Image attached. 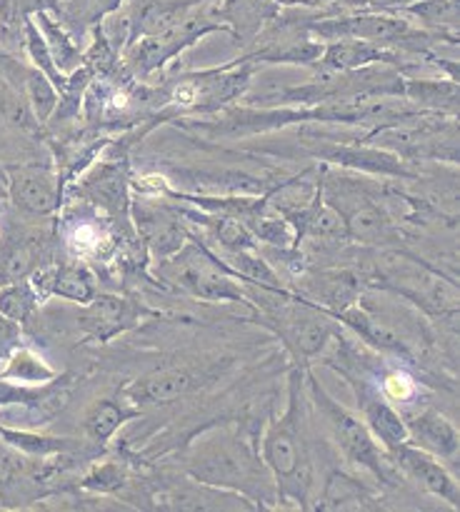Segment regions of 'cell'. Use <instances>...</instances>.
Instances as JSON below:
<instances>
[{"label": "cell", "mask_w": 460, "mask_h": 512, "mask_svg": "<svg viewBox=\"0 0 460 512\" xmlns=\"http://www.w3.org/2000/svg\"><path fill=\"white\" fill-rule=\"evenodd\" d=\"M305 368H290L288 403L283 415L265 425L258 438V453L268 473L273 475L278 500H293L300 508H308L313 490V463L308 455V395H305Z\"/></svg>", "instance_id": "obj_1"}, {"label": "cell", "mask_w": 460, "mask_h": 512, "mask_svg": "<svg viewBox=\"0 0 460 512\" xmlns=\"http://www.w3.org/2000/svg\"><path fill=\"white\" fill-rule=\"evenodd\" d=\"M183 468L188 478L245 495L260 510L278 500L273 475L260 460L258 440L240 430H213L195 440L185 453Z\"/></svg>", "instance_id": "obj_2"}, {"label": "cell", "mask_w": 460, "mask_h": 512, "mask_svg": "<svg viewBox=\"0 0 460 512\" xmlns=\"http://www.w3.org/2000/svg\"><path fill=\"white\" fill-rule=\"evenodd\" d=\"M303 380L308 403L313 405L315 413L323 418L325 428L330 430V438H333L340 455H343L353 468H360L365 470V473L373 475L380 485H395V473H400V470L395 468L393 458L385 453L383 445L373 438V433L368 430L365 420L360 418L358 413L345 408L343 403H338V400L323 388V383L315 378V373L310 368H305Z\"/></svg>", "instance_id": "obj_3"}, {"label": "cell", "mask_w": 460, "mask_h": 512, "mask_svg": "<svg viewBox=\"0 0 460 512\" xmlns=\"http://www.w3.org/2000/svg\"><path fill=\"white\" fill-rule=\"evenodd\" d=\"M258 65L243 55L238 60L220 65V68L198 70V73H185L178 80H173L168 98H165L163 110L155 115V123L165 118H175V115H208L220 113V110L230 108L238 100H243L250 90V80H253Z\"/></svg>", "instance_id": "obj_4"}, {"label": "cell", "mask_w": 460, "mask_h": 512, "mask_svg": "<svg viewBox=\"0 0 460 512\" xmlns=\"http://www.w3.org/2000/svg\"><path fill=\"white\" fill-rule=\"evenodd\" d=\"M158 275L163 283H170L205 303L253 305L245 293V283L233 273V268L193 235H188L173 258L158 263Z\"/></svg>", "instance_id": "obj_5"}, {"label": "cell", "mask_w": 460, "mask_h": 512, "mask_svg": "<svg viewBox=\"0 0 460 512\" xmlns=\"http://www.w3.org/2000/svg\"><path fill=\"white\" fill-rule=\"evenodd\" d=\"M278 300V305L265 308L263 325L278 335L295 368H310V363L340 338V323L293 290Z\"/></svg>", "instance_id": "obj_6"}, {"label": "cell", "mask_w": 460, "mask_h": 512, "mask_svg": "<svg viewBox=\"0 0 460 512\" xmlns=\"http://www.w3.org/2000/svg\"><path fill=\"white\" fill-rule=\"evenodd\" d=\"M230 368H233V358H213L190 365H175V368L155 370V373L133 380L120 393L138 408H143V405H170L175 400L208 390Z\"/></svg>", "instance_id": "obj_7"}, {"label": "cell", "mask_w": 460, "mask_h": 512, "mask_svg": "<svg viewBox=\"0 0 460 512\" xmlns=\"http://www.w3.org/2000/svg\"><path fill=\"white\" fill-rule=\"evenodd\" d=\"M320 183H323V178H320ZM323 198L343 218L350 243L373 245V248H393V245H400V240H403L388 210L378 200L370 198L365 190L348 183V180L340 178L335 190L323 185Z\"/></svg>", "instance_id": "obj_8"}, {"label": "cell", "mask_w": 460, "mask_h": 512, "mask_svg": "<svg viewBox=\"0 0 460 512\" xmlns=\"http://www.w3.org/2000/svg\"><path fill=\"white\" fill-rule=\"evenodd\" d=\"M205 5H200V8L195 10V13H190L183 23L165 30V33L145 35V38L133 40L128 48V55H125V63H128L130 73L140 80L148 78V75L163 70L170 60L178 58L183 50H188L190 45H195L200 38H205V35L228 33L225 25L213 18V13L205 15Z\"/></svg>", "instance_id": "obj_9"}, {"label": "cell", "mask_w": 460, "mask_h": 512, "mask_svg": "<svg viewBox=\"0 0 460 512\" xmlns=\"http://www.w3.org/2000/svg\"><path fill=\"white\" fill-rule=\"evenodd\" d=\"M8 175V203L33 218H45L63 208L65 183L58 168L40 163L5 165Z\"/></svg>", "instance_id": "obj_10"}, {"label": "cell", "mask_w": 460, "mask_h": 512, "mask_svg": "<svg viewBox=\"0 0 460 512\" xmlns=\"http://www.w3.org/2000/svg\"><path fill=\"white\" fill-rule=\"evenodd\" d=\"M150 318H158V310L148 308L140 300L98 293L78 313V328L88 343L105 345L128 333V330L138 328Z\"/></svg>", "instance_id": "obj_11"}, {"label": "cell", "mask_w": 460, "mask_h": 512, "mask_svg": "<svg viewBox=\"0 0 460 512\" xmlns=\"http://www.w3.org/2000/svg\"><path fill=\"white\" fill-rule=\"evenodd\" d=\"M310 155L318 158V163L355 170V173L380 175V178H415V170L400 155L363 143V140H353V143H338V140L320 143L318 140L315 148L310 145Z\"/></svg>", "instance_id": "obj_12"}, {"label": "cell", "mask_w": 460, "mask_h": 512, "mask_svg": "<svg viewBox=\"0 0 460 512\" xmlns=\"http://www.w3.org/2000/svg\"><path fill=\"white\" fill-rule=\"evenodd\" d=\"M283 215L290 225H293L295 233V248H300L303 243L315 245L320 250H340L343 245H348V233H345V223L338 215V210L323 198V183L318 180L315 185L313 198L305 205L293 210H285Z\"/></svg>", "instance_id": "obj_13"}, {"label": "cell", "mask_w": 460, "mask_h": 512, "mask_svg": "<svg viewBox=\"0 0 460 512\" xmlns=\"http://www.w3.org/2000/svg\"><path fill=\"white\" fill-rule=\"evenodd\" d=\"M150 503L158 510H180V512H233V510H260L253 500L245 495L230 493V490L213 488L200 480L185 478L168 483L163 490L150 495Z\"/></svg>", "instance_id": "obj_14"}, {"label": "cell", "mask_w": 460, "mask_h": 512, "mask_svg": "<svg viewBox=\"0 0 460 512\" xmlns=\"http://www.w3.org/2000/svg\"><path fill=\"white\" fill-rule=\"evenodd\" d=\"M130 210H133L135 230L140 235V243L148 250L150 260L155 265L173 258L183 248L185 240H188L190 233L183 228V223L168 208L155 203V198L130 200Z\"/></svg>", "instance_id": "obj_15"}, {"label": "cell", "mask_w": 460, "mask_h": 512, "mask_svg": "<svg viewBox=\"0 0 460 512\" xmlns=\"http://www.w3.org/2000/svg\"><path fill=\"white\" fill-rule=\"evenodd\" d=\"M388 455L393 458L395 468H398L405 478L413 480L418 488H423L425 493H430L433 498H440L443 503H448L450 508H460L458 480L448 473V468H445L435 455L425 453V450L415 448V445L410 443H400L398 448L390 450Z\"/></svg>", "instance_id": "obj_16"}, {"label": "cell", "mask_w": 460, "mask_h": 512, "mask_svg": "<svg viewBox=\"0 0 460 512\" xmlns=\"http://www.w3.org/2000/svg\"><path fill=\"white\" fill-rule=\"evenodd\" d=\"M330 318H335L340 325L353 330V333L358 335L368 348H373L375 353L390 355V358L400 360V363L405 365H418L415 350L410 348L408 340H405L398 330L390 328L385 320H380L378 315H373L368 308H363L360 303L350 305V308L340 310V313H333Z\"/></svg>", "instance_id": "obj_17"}, {"label": "cell", "mask_w": 460, "mask_h": 512, "mask_svg": "<svg viewBox=\"0 0 460 512\" xmlns=\"http://www.w3.org/2000/svg\"><path fill=\"white\" fill-rule=\"evenodd\" d=\"M298 278L300 290L295 288L293 293L318 305L328 315L350 308L360 298V278L353 270H320V273L298 275Z\"/></svg>", "instance_id": "obj_18"}, {"label": "cell", "mask_w": 460, "mask_h": 512, "mask_svg": "<svg viewBox=\"0 0 460 512\" xmlns=\"http://www.w3.org/2000/svg\"><path fill=\"white\" fill-rule=\"evenodd\" d=\"M403 58L398 50L380 48L365 40H330L323 43V53L315 60V73H345V70L368 68V65H393L403 73ZM405 75V73H403Z\"/></svg>", "instance_id": "obj_19"}, {"label": "cell", "mask_w": 460, "mask_h": 512, "mask_svg": "<svg viewBox=\"0 0 460 512\" xmlns=\"http://www.w3.org/2000/svg\"><path fill=\"white\" fill-rule=\"evenodd\" d=\"M213 18L240 45H250L280 18V5L275 0H223L213 10Z\"/></svg>", "instance_id": "obj_20"}, {"label": "cell", "mask_w": 460, "mask_h": 512, "mask_svg": "<svg viewBox=\"0 0 460 512\" xmlns=\"http://www.w3.org/2000/svg\"><path fill=\"white\" fill-rule=\"evenodd\" d=\"M28 280L35 285V290H38L43 300L60 298L70 300V303L88 305L98 295L93 275L80 263L40 265Z\"/></svg>", "instance_id": "obj_21"}, {"label": "cell", "mask_w": 460, "mask_h": 512, "mask_svg": "<svg viewBox=\"0 0 460 512\" xmlns=\"http://www.w3.org/2000/svg\"><path fill=\"white\" fill-rule=\"evenodd\" d=\"M408 443L438 460H453L458 455V428L435 408L403 415Z\"/></svg>", "instance_id": "obj_22"}, {"label": "cell", "mask_w": 460, "mask_h": 512, "mask_svg": "<svg viewBox=\"0 0 460 512\" xmlns=\"http://www.w3.org/2000/svg\"><path fill=\"white\" fill-rule=\"evenodd\" d=\"M140 418V408L135 403H130L123 393L110 395V398H100L85 410L83 415V435L90 445H95L98 450L108 448L110 440L118 435V430L123 425H128L130 420Z\"/></svg>", "instance_id": "obj_23"}, {"label": "cell", "mask_w": 460, "mask_h": 512, "mask_svg": "<svg viewBox=\"0 0 460 512\" xmlns=\"http://www.w3.org/2000/svg\"><path fill=\"white\" fill-rule=\"evenodd\" d=\"M128 170L125 163H100L90 170L88 178L83 180V193L88 195L90 203L108 210L110 215H125L130 210L128 198Z\"/></svg>", "instance_id": "obj_24"}, {"label": "cell", "mask_w": 460, "mask_h": 512, "mask_svg": "<svg viewBox=\"0 0 460 512\" xmlns=\"http://www.w3.org/2000/svg\"><path fill=\"white\" fill-rule=\"evenodd\" d=\"M403 98L418 110L438 115H458V80L450 78H405Z\"/></svg>", "instance_id": "obj_25"}, {"label": "cell", "mask_w": 460, "mask_h": 512, "mask_svg": "<svg viewBox=\"0 0 460 512\" xmlns=\"http://www.w3.org/2000/svg\"><path fill=\"white\" fill-rule=\"evenodd\" d=\"M200 5L205 3H200V0H153V3H148L140 10L138 20L133 23L130 43L138 38H145V35H160L165 30L175 28L190 13H195Z\"/></svg>", "instance_id": "obj_26"}, {"label": "cell", "mask_w": 460, "mask_h": 512, "mask_svg": "<svg viewBox=\"0 0 460 512\" xmlns=\"http://www.w3.org/2000/svg\"><path fill=\"white\" fill-rule=\"evenodd\" d=\"M183 215L188 220H193L195 225L205 228L210 233V238L225 250V253H238V250H253L258 248L255 243L253 233L245 228V223L240 220L228 218V215H218V213H205V210H183Z\"/></svg>", "instance_id": "obj_27"}, {"label": "cell", "mask_w": 460, "mask_h": 512, "mask_svg": "<svg viewBox=\"0 0 460 512\" xmlns=\"http://www.w3.org/2000/svg\"><path fill=\"white\" fill-rule=\"evenodd\" d=\"M368 503H373V495L368 493L363 483L348 478L343 473H333L323 483L320 490V498L315 503L318 510H363L370 508Z\"/></svg>", "instance_id": "obj_28"}, {"label": "cell", "mask_w": 460, "mask_h": 512, "mask_svg": "<svg viewBox=\"0 0 460 512\" xmlns=\"http://www.w3.org/2000/svg\"><path fill=\"white\" fill-rule=\"evenodd\" d=\"M40 243L30 238H13L0 245V285L25 280L40 268Z\"/></svg>", "instance_id": "obj_29"}, {"label": "cell", "mask_w": 460, "mask_h": 512, "mask_svg": "<svg viewBox=\"0 0 460 512\" xmlns=\"http://www.w3.org/2000/svg\"><path fill=\"white\" fill-rule=\"evenodd\" d=\"M0 378L23 385H43L58 378V370L50 363H45V358H40V355L35 353V350H30L28 345H20V348H15L13 353L8 355V360L0 365Z\"/></svg>", "instance_id": "obj_30"}, {"label": "cell", "mask_w": 460, "mask_h": 512, "mask_svg": "<svg viewBox=\"0 0 460 512\" xmlns=\"http://www.w3.org/2000/svg\"><path fill=\"white\" fill-rule=\"evenodd\" d=\"M43 303L45 300L28 278L0 285V315L13 323L28 325Z\"/></svg>", "instance_id": "obj_31"}, {"label": "cell", "mask_w": 460, "mask_h": 512, "mask_svg": "<svg viewBox=\"0 0 460 512\" xmlns=\"http://www.w3.org/2000/svg\"><path fill=\"white\" fill-rule=\"evenodd\" d=\"M33 20L35 25H38L40 33H43L50 55H53L55 68H58L60 73L70 75L75 68L83 65V53L78 50V45L73 43V38H70L48 13H38Z\"/></svg>", "instance_id": "obj_32"}, {"label": "cell", "mask_w": 460, "mask_h": 512, "mask_svg": "<svg viewBox=\"0 0 460 512\" xmlns=\"http://www.w3.org/2000/svg\"><path fill=\"white\" fill-rule=\"evenodd\" d=\"M400 13L418 18L423 30L458 35V0H418Z\"/></svg>", "instance_id": "obj_33"}, {"label": "cell", "mask_w": 460, "mask_h": 512, "mask_svg": "<svg viewBox=\"0 0 460 512\" xmlns=\"http://www.w3.org/2000/svg\"><path fill=\"white\" fill-rule=\"evenodd\" d=\"M68 223V233H65V243L75 258H95L103 253V245L108 243V233L103 225L93 218H80V220H65Z\"/></svg>", "instance_id": "obj_34"}, {"label": "cell", "mask_w": 460, "mask_h": 512, "mask_svg": "<svg viewBox=\"0 0 460 512\" xmlns=\"http://www.w3.org/2000/svg\"><path fill=\"white\" fill-rule=\"evenodd\" d=\"M130 485V468L125 460H103L90 468V473L80 480V488L98 495H118Z\"/></svg>", "instance_id": "obj_35"}, {"label": "cell", "mask_w": 460, "mask_h": 512, "mask_svg": "<svg viewBox=\"0 0 460 512\" xmlns=\"http://www.w3.org/2000/svg\"><path fill=\"white\" fill-rule=\"evenodd\" d=\"M25 50H28V58H30V65L33 68H38L40 73L45 75V78L50 80V83L58 88V93H63L65 88H68V75L60 73L58 68H55L53 63V55H50L48 50V43H45L43 33L38 30V25H35V20H25Z\"/></svg>", "instance_id": "obj_36"}, {"label": "cell", "mask_w": 460, "mask_h": 512, "mask_svg": "<svg viewBox=\"0 0 460 512\" xmlns=\"http://www.w3.org/2000/svg\"><path fill=\"white\" fill-rule=\"evenodd\" d=\"M375 383H378L380 393H383L395 408H398V405H410V400L418 395V383H415L405 370H380Z\"/></svg>", "instance_id": "obj_37"}, {"label": "cell", "mask_w": 460, "mask_h": 512, "mask_svg": "<svg viewBox=\"0 0 460 512\" xmlns=\"http://www.w3.org/2000/svg\"><path fill=\"white\" fill-rule=\"evenodd\" d=\"M23 345V325L13 323V320L3 318L0 315V365L8 360V355L13 353L15 348Z\"/></svg>", "instance_id": "obj_38"}, {"label": "cell", "mask_w": 460, "mask_h": 512, "mask_svg": "<svg viewBox=\"0 0 460 512\" xmlns=\"http://www.w3.org/2000/svg\"><path fill=\"white\" fill-rule=\"evenodd\" d=\"M340 3L358 10H373V13H400L418 0H340Z\"/></svg>", "instance_id": "obj_39"}, {"label": "cell", "mask_w": 460, "mask_h": 512, "mask_svg": "<svg viewBox=\"0 0 460 512\" xmlns=\"http://www.w3.org/2000/svg\"><path fill=\"white\" fill-rule=\"evenodd\" d=\"M280 8H323V5L335 3V0H275Z\"/></svg>", "instance_id": "obj_40"}, {"label": "cell", "mask_w": 460, "mask_h": 512, "mask_svg": "<svg viewBox=\"0 0 460 512\" xmlns=\"http://www.w3.org/2000/svg\"><path fill=\"white\" fill-rule=\"evenodd\" d=\"M200 3H208V0H200Z\"/></svg>", "instance_id": "obj_41"}]
</instances>
